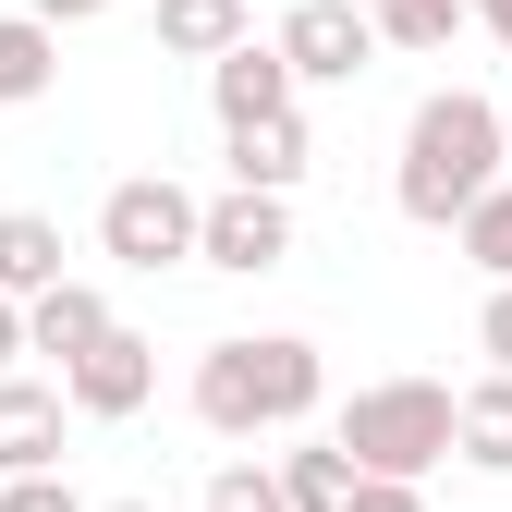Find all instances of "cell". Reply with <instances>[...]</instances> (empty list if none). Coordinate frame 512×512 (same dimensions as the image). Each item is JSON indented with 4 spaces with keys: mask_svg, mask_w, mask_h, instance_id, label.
<instances>
[{
    "mask_svg": "<svg viewBox=\"0 0 512 512\" xmlns=\"http://www.w3.org/2000/svg\"><path fill=\"white\" fill-rule=\"evenodd\" d=\"M500 159H512V110L476 98V86H439V98H415V122H403L391 208H403L415 232H452V220L488 196V183H512Z\"/></svg>",
    "mask_w": 512,
    "mask_h": 512,
    "instance_id": "obj_1",
    "label": "cell"
},
{
    "mask_svg": "<svg viewBox=\"0 0 512 512\" xmlns=\"http://www.w3.org/2000/svg\"><path fill=\"white\" fill-rule=\"evenodd\" d=\"M317 391H330V366H317L305 330H232L196 354V427L220 439H269V427H305Z\"/></svg>",
    "mask_w": 512,
    "mask_h": 512,
    "instance_id": "obj_2",
    "label": "cell"
},
{
    "mask_svg": "<svg viewBox=\"0 0 512 512\" xmlns=\"http://www.w3.org/2000/svg\"><path fill=\"white\" fill-rule=\"evenodd\" d=\"M330 439H342L366 476H427V464L464 452V391H439V378H366Z\"/></svg>",
    "mask_w": 512,
    "mask_h": 512,
    "instance_id": "obj_3",
    "label": "cell"
},
{
    "mask_svg": "<svg viewBox=\"0 0 512 512\" xmlns=\"http://www.w3.org/2000/svg\"><path fill=\"white\" fill-rule=\"evenodd\" d=\"M196 244H208V196H183L171 171H135V183L98 196V256H110V269L159 281V269H183Z\"/></svg>",
    "mask_w": 512,
    "mask_h": 512,
    "instance_id": "obj_4",
    "label": "cell"
},
{
    "mask_svg": "<svg viewBox=\"0 0 512 512\" xmlns=\"http://www.w3.org/2000/svg\"><path fill=\"white\" fill-rule=\"evenodd\" d=\"M378 49H391V37H378L366 0H281V61L305 86H354Z\"/></svg>",
    "mask_w": 512,
    "mask_h": 512,
    "instance_id": "obj_5",
    "label": "cell"
},
{
    "mask_svg": "<svg viewBox=\"0 0 512 512\" xmlns=\"http://www.w3.org/2000/svg\"><path fill=\"white\" fill-rule=\"evenodd\" d=\"M61 391H74V415H98V427H122V415H147V391H159V342L147 330H122V317H110V330L74 354V366H61Z\"/></svg>",
    "mask_w": 512,
    "mask_h": 512,
    "instance_id": "obj_6",
    "label": "cell"
},
{
    "mask_svg": "<svg viewBox=\"0 0 512 512\" xmlns=\"http://www.w3.org/2000/svg\"><path fill=\"white\" fill-rule=\"evenodd\" d=\"M208 269H232V281H269L281 256H293V196H269V183H232V196H208Z\"/></svg>",
    "mask_w": 512,
    "mask_h": 512,
    "instance_id": "obj_7",
    "label": "cell"
},
{
    "mask_svg": "<svg viewBox=\"0 0 512 512\" xmlns=\"http://www.w3.org/2000/svg\"><path fill=\"white\" fill-rule=\"evenodd\" d=\"M208 110H220V135L232 122H269V110H305V74L281 61V37H244L208 61Z\"/></svg>",
    "mask_w": 512,
    "mask_h": 512,
    "instance_id": "obj_8",
    "label": "cell"
},
{
    "mask_svg": "<svg viewBox=\"0 0 512 512\" xmlns=\"http://www.w3.org/2000/svg\"><path fill=\"white\" fill-rule=\"evenodd\" d=\"M61 427H74V391L61 378H0V476H49L61 464Z\"/></svg>",
    "mask_w": 512,
    "mask_h": 512,
    "instance_id": "obj_9",
    "label": "cell"
},
{
    "mask_svg": "<svg viewBox=\"0 0 512 512\" xmlns=\"http://www.w3.org/2000/svg\"><path fill=\"white\" fill-rule=\"evenodd\" d=\"M305 171H317V135H305V110H269V122H232V183H269V196H293Z\"/></svg>",
    "mask_w": 512,
    "mask_h": 512,
    "instance_id": "obj_10",
    "label": "cell"
},
{
    "mask_svg": "<svg viewBox=\"0 0 512 512\" xmlns=\"http://www.w3.org/2000/svg\"><path fill=\"white\" fill-rule=\"evenodd\" d=\"M98 330H110V293H98V281H49V293L25 305V354H49V366H74Z\"/></svg>",
    "mask_w": 512,
    "mask_h": 512,
    "instance_id": "obj_11",
    "label": "cell"
},
{
    "mask_svg": "<svg viewBox=\"0 0 512 512\" xmlns=\"http://www.w3.org/2000/svg\"><path fill=\"white\" fill-rule=\"evenodd\" d=\"M244 37H256V0H159V49H183V61H220Z\"/></svg>",
    "mask_w": 512,
    "mask_h": 512,
    "instance_id": "obj_12",
    "label": "cell"
},
{
    "mask_svg": "<svg viewBox=\"0 0 512 512\" xmlns=\"http://www.w3.org/2000/svg\"><path fill=\"white\" fill-rule=\"evenodd\" d=\"M49 74H61V25L49 13H0V110L49 98Z\"/></svg>",
    "mask_w": 512,
    "mask_h": 512,
    "instance_id": "obj_13",
    "label": "cell"
},
{
    "mask_svg": "<svg viewBox=\"0 0 512 512\" xmlns=\"http://www.w3.org/2000/svg\"><path fill=\"white\" fill-rule=\"evenodd\" d=\"M61 281V220H37V208H0V293H49Z\"/></svg>",
    "mask_w": 512,
    "mask_h": 512,
    "instance_id": "obj_14",
    "label": "cell"
},
{
    "mask_svg": "<svg viewBox=\"0 0 512 512\" xmlns=\"http://www.w3.org/2000/svg\"><path fill=\"white\" fill-rule=\"evenodd\" d=\"M281 488H293V512H354L366 464L342 452V439H305V452H281Z\"/></svg>",
    "mask_w": 512,
    "mask_h": 512,
    "instance_id": "obj_15",
    "label": "cell"
},
{
    "mask_svg": "<svg viewBox=\"0 0 512 512\" xmlns=\"http://www.w3.org/2000/svg\"><path fill=\"white\" fill-rule=\"evenodd\" d=\"M464 464L512 476V366H488L476 391H464Z\"/></svg>",
    "mask_w": 512,
    "mask_h": 512,
    "instance_id": "obj_16",
    "label": "cell"
},
{
    "mask_svg": "<svg viewBox=\"0 0 512 512\" xmlns=\"http://www.w3.org/2000/svg\"><path fill=\"white\" fill-rule=\"evenodd\" d=\"M452 244L476 256V269H488V281H512V183H488V196H476V208L452 220Z\"/></svg>",
    "mask_w": 512,
    "mask_h": 512,
    "instance_id": "obj_17",
    "label": "cell"
},
{
    "mask_svg": "<svg viewBox=\"0 0 512 512\" xmlns=\"http://www.w3.org/2000/svg\"><path fill=\"white\" fill-rule=\"evenodd\" d=\"M366 13H378V37H391V49H452V25H476L464 0H366Z\"/></svg>",
    "mask_w": 512,
    "mask_h": 512,
    "instance_id": "obj_18",
    "label": "cell"
},
{
    "mask_svg": "<svg viewBox=\"0 0 512 512\" xmlns=\"http://www.w3.org/2000/svg\"><path fill=\"white\" fill-rule=\"evenodd\" d=\"M208 512H293V488H281V464H220Z\"/></svg>",
    "mask_w": 512,
    "mask_h": 512,
    "instance_id": "obj_19",
    "label": "cell"
},
{
    "mask_svg": "<svg viewBox=\"0 0 512 512\" xmlns=\"http://www.w3.org/2000/svg\"><path fill=\"white\" fill-rule=\"evenodd\" d=\"M0 512H86V500L61 488V464H49V476H0Z\"/></svg>",
    "mask_w": 512,
    "mask_h": 512,
    "instance_id": "obj_20",
    "label": "cell"
},
{
    "mask_svg": "<svg viewBox=\"0 0 512 512\" xmlns=\"http://www.w3.org/2000/svg\"><path fill=\"white\" fill-rule=\"evenodd\" d=\"M476 342H488V366H512V281H488V305H476Z\"/></svg>",
    "mask_w": 512,
    "mask_h": 512,
    "instance_id": "obj_21",
    "label": "cell"
},
{
    "mask_svg": "<svg viewBox=\"0 0 512 512\" xmlns=\"http://www.w3.org/2000/svg\"><path fill=\"white\" fill-rule=\"evenodd\" d=\"M354 512H427V488H415V476H366Z\"/></svg>",
    "mask_w": 512,
    "mask_h": 512,
    "instance_id": "obj_22",
    "label": "cell"
},
{
    "mask_svg": "<svg viewBox=\"0 0 512 512\" xmlns=\"http://www.w3.org/2000/svg\"><path fill=\"white\" fill-rule=\"evenodd\" d=\"M13 354H25V293H0V378H13Z\"/></svg>",
    "mask_w": 512,
    "mask_h": 512,
    "instance_id": "obj_23",
    "label": "cell"
},
{
    "mask_svg": "<svg viewBox=\"0 0 512 512\" xmlns=\"http://www.w3.org/2000/svg\"><path fill=\"white\" fill-rule=\"evenodd\" d=\"M25 13H49V25H98L110 0H25Z\"/></svg>",
    "mask_w": 512,
    "mask_h": 512,
    "instance_id": "obj_24",
    "label": "cell"
},
{
    "mask_svg": "<svg viewBox=\"0 0 512 512\" xmlns=\"http://www.w3.org/2000/svg\"><path fill=\"white\" fill-rule=\"evenodd\" d=\"M464 13H476V25H488L500 49H512V0H464Z\"/></svg>",
    "mask_w": 512,
    "mask_h": 512,
    "instance_id": "obj_25",
    "label": "cell"
},
{
    "mask_svg": "<svg viewBox=\"0 0 512 512\" xmlns=\"http://www.w3.org/2000/svg\"><path fill=\"white\" fill-rule=\"evenodd\" d=\"M98 512H159V500H98Z\"/></svg>",
    "mask_w": 512,
    "mask_h": 512,
    "instance_id": "obj_26",
    "label": "cell"
}]
</instances>
